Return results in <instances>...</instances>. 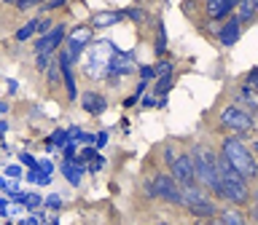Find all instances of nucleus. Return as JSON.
Wrapping results in <instances>:
<instances>
[{
	"instance_id": "obj_1",
	"label": "nucleus",
	"mask_w": 258,
	"mask_h": 225,
	"mask_svg": "<svg viewBox=\"0 0 258 225\" xmlns=\"http://www.w3.org/2000/svg\"><path fill=\"white\" fill-rule=\"evenodd\" d=\"M194 169H197V182L210 193H215L218 198H223V182H221V169H218V158L221 153H215L210 145H194Z\"/></svg>"
},
{
	"instance_id": "obj_2",
	"label": "nucleus",
	"mask_w": 258,
	"mask_h": 225,
	"mask_svg": "<svg viewBox=\"0 0 258 225\" xmlns=\"http://www.w3.org/2000/svg\"><path fill=\"white\" fill-rule=\"evenodd\" d=\"M113 54H116V46L110 40H94L92 46L81 56V70L89 80H105L113 62Z\"/></svg>"
},
{
	"instance_id": "obj_3",
	"label": "nucleus",
	"mask_w": 258,
	"mask_h": 225,
	"mask_svg": "<svg viewBox=\"0 0 258 225\" xmlns=\"http://www.w3.org/2000/svg\"><path fill=\"white\" fill-rule=\"evenodd\" d=\"M221 156L229 161V164L237 169L242 177H247V180H255V177H258V161L253 156V150H250L237 134L226 137V140L221 142Z\"/></svg>"
},
{
	"instance_id": "obj_4",
	"label": "nucleus",
	"mask_w": 258,
	"mask_h": 225,
	"mask_svg": "<svg viewBox=\"0 0 258 225\" xmlns=\"http://www.w3.org/2000/svg\"><path fill=\"white\" fill-rule=\"evenodd\" d=\"M218 169H221V182H223V201H229L231 206H245L250 201V180L242 177L223 156L218 158Z\"/></svg>"
},
{
	"instance_id": "obj_5",
	"label": "nucleus",
	"mask_w": 258,
	"mask_h": 225,
	"mask_svg": "<svg viewBox=\"0 0 258 225\" xmlns=\"http://www.w3.org/2000/svg\"><path fill=\"white\" fill-rule=\"evenodd\" d=\"M183 209L194 217H218V204L213 198L207 196V188H202V185H183Z\"/></svg>"
},
{
	"instance_id": "obj_6",
	"label": "nucleus",
	"mask_w": 258,
	"mask_h": 225,
	"mask_svg": "<svg viewBox=\"0 0 258 225\" xmlns=\"http://www.w3.org/2000/svg\"><path fill=\"white\" fill-rule=\"evenodd\" d=\"M218 121H221V126L226 129V132H231V134H250L253 132V126H255V121H253V113L245 110V107H239V104H223L221 113H218Z\"/></svg>"
},
{
	"instance_id": "obj_7",
	"label": "nucleus",
	"mask_w": 258,
	"mask_h": 225,
	"mask_svg": "<svg viewBox=\"0 0 258 225\" xmlns=\"http://www.w3.org/2000/svg\"><path fill=\"white\" fill-rule=\"evenodd\" d=\"M153 188H156V196H159V198H164L167 204L183 206V185L177 182L169 172L153 174Z\"/></svg>"
},
{
	"instance_id": "obj_8",
	"label": "nucleus",
	"mask_w": 258,
	"mask_h": 225,
	"mask_svg": "<svg viewBox=\"0 0 258 225\" xmlns=\"http://www.w3.org/2000/svg\"><path fill=\"white\" fill-rule=\"evenodd\" d=\"M169 174H172L180 185H197V169H194L191 153H180V156L172 161V166H169Z\"/></svg>"
},
{
	"instance_id": "obj_9",
	"label": "nucleus",
	"mask_w": 258,
	"mask_h": 225,
	"mask_svg": "<svg viewBox=\"0 0 258 225\" xmlns=\"http://www.w3.org/2000/svg\"><path fill=\"white\" fill-rule=\"evenodd\" d=\"M64 38H68V27H64V24H56L48 35L35 40V54H56V51H62Z\"/></svg>"
},
{
	"instance_id": "obj_10",
	"label": "nucleus",
	"mask_w": 258,
	"mask_h": 225,
	"mask_svg": "<svg viewBox=\"0 0 258 225\" xmlns=\"http://www.w3.org/2000/svg\"><path fill=\"white\" fill-rule=\"evenodd\" d=\"M135 70H137L135 56H132V54H126V51H118V48H116V54H113V62H110V70H108V80L129 78Z\"/></svg>"
},
{
	"instance_id": "obj_11",
	"label": "nucleus",
	"mask_w": 258,
	"mask_h": 225,
	"mask_svg": "<svg viewBox=\"0 0 258 225\" xmlns=\"http://www.w3.org/2000/svg\"><path fill=\"white\" fill-rule=\"evenodd\" d=\"M239 38H242V22H239V16L234 14V16H229V19L221 24V27H218V43L229 48V46L237 43Z\"/></svg>"
},
{
	"instance_id": "obj_12",
	"label": "nucleus",
	"mask_w": 258,
	"mask_h": 225,
	"mask_svg": "<svg viewBox=\"0 0 258 225\" xmlns=\"http://www.w3.org/2000/svg\"><path fill=\"white\" fill-rule=\"evenodd\" d=\"M239 0H205V14L207 19H226Z\"/></svg>"
},
{
	"instance_id": "obj_13",
	"label": "nucleus",
	"mask_w": 258,
	"mask_h": 225,
	"mask_svg": "<svg viewBox=\"0 0 258 225\" xmlns=\"http://www.w3.org/2000/svg\"><path fill=\"white\" fill-rule=\"evenodd\" d=\"M81 107H84L89 116H102V113L108 110V99H105L100 91H86L81 96Z\"/></svg>"
},
{
	"instance_id": "obj_14",
	"label": "nucleus",
	"mask_w": 258,
	"mask_h": 225,
	"mask_svg": "<svg viewBox=\"0 0 258 225\" xmlns=\"http://www.w3.org/2000/svg\"><path fill=\"white\" fill-rule=\"evenodd\" d=\"M89 172L84 161H78V158H73V161H62V174H64V180H68L70 185H81V180H84V174Z\"/></svg>"
},
{
	"instance_id": "obj_15",
	"label": "nucleus",
	"mask_w": 258,
	"mask_h": 225,
	"mask_svg": "<svg viewBox=\"0 0 258 225\" xmlns=\"http://www.w3.org/2000/svg\"><path fill=\"white\" fill-rule=\"evenodd\" d=\"M218 225H247V217L237 206H226L218 212Z\"/></svg>"
},
{
	"instance_id": "obj_16",
	"label": "nucleus",
	"mask_w": 258,
	"mask_h": 225,
	"mask_svg": "<svg viewBox=\"0 0 258 225\" xmlns=\"http://www.w3.org/2000/svg\"><path fill=\"white\" fill-rule=\"evenodd\" d=\"M124 19V11H102V14H94L92 16V27L100 30V27H110V24H116Z\"/></svg>"
},
{
	"instance_id": "obj_17",
	"label": "nucleus",
	"mask_w": 258,
	"mask_h": 225,
	"mask_svg": "<svg viewBox=\"0 0 258 225\" xmlns=\"http://www.w3.org/2000/svg\"><path fill=\"white\" fill-rule=\"evenodd\" d=\"M237 99H239V107L245 104V110H250V113L258 110V91H255V88L242 86L239 91H237Z\"/></svg>"
},
{
	"instance_id": "obj_18",
	"label": "nucleus",
	"mask_w": 258,
	"mask_h": 225,
	"mask_svg": "<svg viewBox=\"0 0 258 225\" xmlns=\"http://www.w3.org/2000/svg\"><path fill=\"white\" fill-rule=\"evenodd\" d=\"M237 16H239V22H242V24H250V22H255V16H258V8L253 6V0H239V3H237Z\"/></svg>"
},
{
	"instance_id": "obj_19",
	"label": "nucleus",
	"mask_w": 258,
	"mask_h": 225,
	"mask_svg": "<svg viewBox=\"0 0 258 225\" xmlns=\"http://www.w3.org/2000/svg\"><path fill=\"white\" fill-rule=\"evenodd\" d=\"M38 24H40V16H32V19L24 24V27H19V30L14 32V40L24 43V40H30L32 35H38Z\"/></svg>"
},
{
	"instance_id": "obj_20",
	"label": "nucleus",
	"mask_w": 258,
	"mask_h": 225,
	"mask_svg": "<svg viewBox=\"0 0 258 225\" xmlns=\"http://www.w3.org/2000/svg\"><path fill=\"white\" fill-rule=\"evenodd\" d=\"M62 72H64L62 83H64V91H68V99H70V102H76V99H78V88H76V72H73V67H62Z\"/></svg>"
},
{
	"instance_id": "obj_21",
	"label": "nucleus",
	"mask_w": 258,
	"mask_h": 225,
	"mask_svg": "<svg viewBox=\"0 0 258 225\" xmlns=\"http://www.w3.org/2000/svg\"><path fill=\"white\" fill-rule=\"evenodd\" d=\"M153 51H156V56H164L167 51V32H164V22H156V46H153Z\"/></svg>"
},
{
	"instance_id": "obj_22",
	"label": "nucleus",
	"mask_w": 258,
	"mask_h": 225,
	"mask_svg": "<svg viewBox=\"0 0 258 225\" xmlns=\"http://www.w3.org/2000/svg\"><path fill=\"white\" fill-rule=\"evenodd\" d=\"M46 78H48V86H59V78H64V72H62V64L59 62H54L51 67L46 70Z\"/></svg>"
},
{
	"instance_id": "obj_23",
	"label": "nucleus",
	"mask_w": 258,
	"mask_h": 225,
	"mask_svg": "<svg viewBox=\"0 0 258 225\" xmlns=\"http://www.w3.org/2000/svg\"><path fill=\"white\" fill-rule=\"evenodd\" d=\"M124 16H126V19H132V22H137V24H143L145 19H148V11L140 8V6H132V8H126V11H124Z\"/></svg>"
},
{
	"instance_id": "obj_24",
	"label": "nucleus",
	"mask_w": 258,
	"mask_h": 225,
	"mask_svg": "<svg viewBox=\"0 0 258 225\" xmlns=\"http://www.w3.org/2000/svg\"><path fill=\"white\" fill-rule=\"evenodd\" d=\"M46 204V198H40L38 193H27V196H24V209H27V212H35V209H40Z\"/></svg>"
},
{
	"instance_id": "obj_25",
	"label": "nucleus",
	"mask_w": 258,
	"mask_h": 225,
	"mask_svg": "<svg viewBox=\"0 0 258 225\" xmlns=\"http://www.w3.org/2000/svg\"><path fill=\"white\" fill-rule=\"evenodd\" d=\"M54 62H56L54 54H35V70H38V72H46Z\"/></svg>"
},
{
	"instance_id": "obj_26",
	"label": "nucleus",
	"mask_w": 258,
	"mask_h": 225,
	"mask_svg": "<svg viewBox=\"0 0 258 225\" xmlns=\"http://www.w3.org/2000/svg\"><path fill=\"white\" fill-rule=\"evenodd\" d=\"M172 75H164V78H159L156 80V86H153V94H156V96H164L167 91H169V88H172Z\"/></svg>"
},
{
	"instance_id": "obj_27",
	"label": "nucleus",
	"mask_w": 258,
	"mask_h": 225,
	"mask_svg": "<svg viewBox=\"0 0 258 225\" xmlns=\"http://www.w3.org/2000/svg\"><path fill=\"white\" fill-rule=\"evenodd\" d=\"M153 70H156V78H164V75H172L175 64L169 62V59H161L159 64H153Z\"/></svg>"
},
{
	"instance_id": "obj_28",
	"label": "nucleus",
	"mask_w": 258,
	"mask_h": 225,
	"mask_svg": "<svg viewBox=\"0 0 258 225\" xmlns=\"http://www.w3.org/2000/svg\"><path fill=\"white\" fill-rule=\"evenodd\" d=\"M56 27V24L48 19V16H40V24H38V38H43V35H48V32H51Z\"/></svg>"
},
{
	"instance_id": "obj_29",
	"label": "nucleus",
	"mask_w": 258,
	"mask_h": 225,
	"mask_svg": "<svg viewBox=\"0 0 258 225\" xmlns=\"http://www.w3.org/2000/svg\"><path fill=\"white\" fill-rule=\"evenodd\" d=\"M43 206L51 209V212H59V209H62V198L56 196V193H51V196H46V204Z\"/></svg>"
},
{
	"instance_id": "obj_30",
	"label": "nucleus",
	"mask_w": 258,
	"mask_h": 225,
	"mask_svg": "<svg viewBox=\"0 0 258 225\" xmlns=\"http://www.w3.org/2000/svg\"><path fill=\"white\" fill-rule=\"evenodd\" d=\"M46 0H19V3H16L14 8L16 11H30V8H35V6H43Z\"/></svg>"
},
{
	"instance_id": "obj_31",
	"label": "nucleus",
	"mask_w": 258,
	"mask_h": 225,
	"mask_svg": "<svg viewBox=\"0 0 258 225\" xmlns=\"http://www.w3.org/2000/svg\"><path fill=\"white\" fill-rule=\"evenodd\" d=\"M62 153H64V161H73V158H78V142H68L62 148Z\"/></svg>"
},
{
	"instance_id": "obj_32",
	"label": "nucleus",
	"mask_w": 258,
	"mask_h": 225,
	"mask_svg": "<svg viewBox=\"0 0 258 225\" xmlns=\"http://www.w3.org/2000/svg\"><path fill=\"white\" fill-rule=\"evenodd\" d=\"M68 3H70V0H46L40 8H43V14H48V11H56V8H62V6H68Z\"/></svg>"
},
{
	"instance_id": "obj_33",
	"label": "nucleus",
	"mask_w": 258,
	"mask_h": 225,
	"mask_svg": "<svg viewBox=\"0 0 258 225\" xmlns=\"http://www.w3.org/2000/svg\"><path fill=\"white\" fill-rule=\"evenodd\" d=\"M177 156H180V153H175V145H167V148H164V164H167V169L172 166V161Z\"/></svg>"
},
{
	"instance_id": "obj_34",
	"label": "nucleus",
	"mask_w": 258,
	"mask_h": 225,
	"mask_svg": "<svg viewBox=\"0 0 258 225\" xmlns=\"http://www.w3.org/2000/svg\"><path fill=\"white\" fill-rule=\"evenodd\" d=\"M245 86H250V88H255L258 91V67H253L247 72V78H245Z\"/></svg>"
},
{
	"instance_id": "obj_35",
	"label": "nucleus",
	"mask_w": 258,
	"mask_h": 225,
	"mask_svg": "<svg viewBox=\"0 0 258 225\" xmlns=\"http://www.w3.org/2000/svg\"><path fill=\"white\" fill-rule=\"evenodd\" d=\"M151 78H156L153 64H143V67H140V80H151Z\"/></svg>"
},
{
	"instance_id": "obj_36",
	"label": "nucleus",
	"mask_w": 258,
	"mask_h": 225,
	"mask_svg": "<svg viewBox=\"0 0 258 225\" xmlns=\"http://www.w3.org/2000/svg\"><path fill=\"white\" fill-rule=\"evenodd\" d=\"M38 172H40V174H51V172H54V164H51L48 158H40V161H38Z\"/></svg>"
},
{
	"instance_id": "obj_37",
	"label": "nucleus",
	"mask_w": 258,
	"mask_h": 225,
	"mask_svg": "<svg viewBox=\"0 0 258 225\" xmlns=\"http://www.w3.org/2000/svg\"><path fill=\"white\" fill-rule=\"evenodd\" d=\"M19 161H22V164L27 166V169H38V161L32 158L30 153H19Z\"/></svg>"
},
{
	"instance_id": "obj_38",
	"label": "nucleus",
	"mask_w": 258,
	"mask_h": 225,
	"mask_svg": "<svg viewBox=\"0 0 258 225\" xmlns=\"http://www.w3.org/2000/svg\"><path fill=\"white\" fill-rule=\"evenodd\" d=\"M102 166H105V158H102V156H97V158L92 161V164L86 166V169H89L92 174H97V172H102Z\"/></svg>"
},
{
	"instance_id": "obj_39",
	"label": "nucleus",
	"mask_w": 258,
	"mask_h": 225,
	"mask_svg": "<svg viewBox=\"0 0 258 225\" xmlns=\"http://www.w3.org/2000/svg\"><path fill=\"white\" fill-rule=\"evenodd\" d=\"M105 145H108V132H100V134H97V142H94V148L100 150V148H105Z\"/></svg>"
},
{
	"instance_id": "obj_40",
	"label": "nucleus",
	"mask_w": 258,
	"mask_h": 225,
	"mask_svg": "<svg viewBox=\"0 0 258 225\" xmlns=\"http://www.w3.org/2000/svg\"><path fill=\"white\" fill-rule=\"evenodd\" d=\"M19 174H22V169L16 166V164H11V166H6V177H11V180H14V177H19Z\"/></svg>"
},
{
	"instance_id": "obj_41",
	"label": "nucleus",
	"mask_w": 258,
	"mask_h": 225,
	"mask_svg": "<svg viewBox=\"0 0 258 225\" xmlns=\"http://www.w3.org/2000/svg\"><path fill=\"white\" fill-rule=\"evenodd\" d=\"M137 99H140V94H132V96H126V99H124V107H132V104H137Z\"/></svg>"
},
{
	"instance_id": "obj_42",
	"label": "nucleus",
	"mask_w": 258,
	"mask_h": 225,
	"mask_svg": "<svg viewBox=\"0 0 258 225\" xmlns=\"http://www.w3.org/2000/svg\"><path fill=\"white\" fill-rule=\"evenodd\" d=\"M6 132H8V121H6V118H3V121H0V137H3V134H6Z\"/></svg>"
},
{
	"instance_id": "obj_43",
	"label": "nucleus",
	"mask_w": 258,
	"mask_h": 225,
	"mask_svg": "<svg viewBox=\"0 0 258 225\" xmlns=\"http://www.w3.org/2000/svg\"><path fill=\"white\" fill-rule=\"evenodd\" d=\"M253 217L258 220V201H255V206H253Z\"/></svg>"
},
{
	"instance_id": "obj_44",
	"label": "nucleus",
	"mask_w": 258,
	"mask_h": 225,
	"mask_svg": "<svg viewBox=\"0 0 258 225\" xmlns=\"http://www.w3.org/2000/svg\"><path fill=\"white\" fill-rule=\"evenodd\" d=\"M3 3H8V6H16V3H19V0H3Z\"/></svg>"
},
{
	"instance_id": "obj_45",
	"label": "nucleus",
	"mask_w": 258,
	"mask_h": 225,
	"mask_svg": "<svg viewBox=\"0 0 258 225\" xmlns=\"http://www.w3.org/2000/svg\"><path fill=\"white\" fill-rule=\"evenodd\" d=\"M151 225H169V222H151Z\"/></svg>"
},
{
	"instance_id": "obj_46",
	"label": "nucleus",
	"mask_w": 258,
	"mask_h": 225,
	"mask_svg": "<svg viewBox=\"0 0 258 225\" xmlns=\"http://www.w3.org/2000/svg\"><path fill=\"white\" fill-rule=\"evenodd\" d=\"M253 6H255V8H258V0H253Z\"/></svg>"
}]
</instances>
